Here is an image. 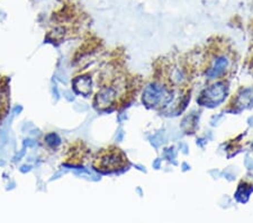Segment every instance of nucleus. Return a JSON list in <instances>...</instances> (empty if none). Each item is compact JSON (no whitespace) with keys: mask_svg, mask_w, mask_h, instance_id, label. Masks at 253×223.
<instances>
[{"mask_svg":"<svg viewBox=\"0 0 253 223\" xmlns=\"http://www.w3.org/2000/svg\"><path fill=\"white\" fill-rule=\"evenodd\" d=\"M126 164V157L118 149L102 150L99 152L94 161L96 171L101 172H113L122 169Z\"/></svg>","mask_w":253,"mask_h":223,"instance_id":"obj_1","label":"nucleus"},{"mask_svg":"<svg viewBox=\"0 0 253 223\" xmlns=\"http://www.w3.org/2000/svg\"><path fill=\"white\" fill-rule=\"evenodd\" d=\"M172 95L168 93L166 87L159 84H150L143 93V103L147 107H155L158 105H168Z\"/></svg>","mask_w":253,"mask_h":223,"instance_id":"obj_2","label":"nucleus"},{"mask_svg":"<svg viewBox=\"0 0 253 223\" xmlns=\"http://www.w3.org/2000/svg\"><path fill=\"white\" fill-rule=\"evenodd\" d=\"M226 94V85L224 83H217L202 91L198 99V103L202 106H207V107H215L225 99Z\"/></svg>","mask_w":253,"mask_h":223,"instance_id":"obj_3","label":"nucleus"},{"mask_svg":"<svg viewBox=\"0 0 253 223\" xmlns=\"http://www.w3.org/2000/svg\"><path fill=\"white\" fill-rule=\"evenodd\" d=\"M117 96L116 90L113 87H104L98 91L97 96H96V105L99 108L104 109L112 106L115 103Z\"/></svg>","mask_w":253,"mask_h":223,"instance_id":"obj_4","label":"nucleus"},{"mask_svg":"<svg viewBox=\"0 0 253 223\" xmlns=\"http://www.w3.org/2000/svg\"><path fill=\"white\" fill-rule=\"evenodd\" d=\"M227 67H229V59H227L225 55L216 56L211 68L206 71V76L211 78V79L219 78L222 76V74L225 73Z\"/></svg>","mask_w":253,"mask_h":223,"instance_id":"obj_5","label":"nucleus"},{"mask_svg":"<svg viewBox=\"0 0 253 223\" xmlns=\"http://www.w3.org/2000/svg\"><path fill=\"white\" fill-rule=\"evenodd\" d=\"M73 88L78 94L88 96L91 93V79L87 76L78 77L73 80Z\"/></svg>","mask_w":253,"mask_h":223,"instance_id":"obj_6","label":"nucleus"}]
</instances>
